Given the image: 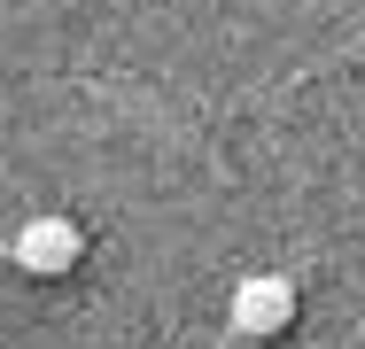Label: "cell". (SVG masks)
I'll use <instances>...</instances> for the list:
<instances>
[{"mask_svg": "<svg viewBox=\"0 0 365 349\" xmlns=\"http://www.w3.org/2000/svg\"><path fill=\"white\" fill-rule=\"evenodd\" d=\"M225 326H233V334H249V342L288 334V326H295V279H288V272H249V279H233Z\"/></svg>", "mask_w": 365, "mask_h": 349, "instance_id": "cell-2", "label": "cell"}, {"mask_svg": "<svg viewBox=\"0 0 365 349\" xmlns=\"http://www.w3.org/2000/svg\"><path fill=\"white\" fill-rule=\"evenodd\" d=\"M86 256V233H78V217H63V209H47V217H24L16 233H8V264L31 279H63Z\"/></svg>", "mask_w": 365, "mask_h": 349, "instance_id": "cell-1", "label": "cell"}]
</instances>
